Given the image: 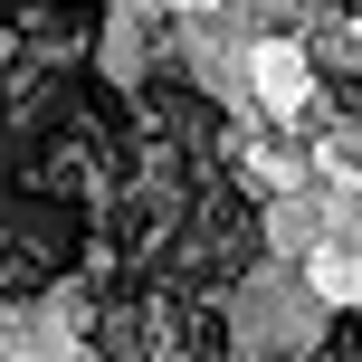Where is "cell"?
I'll return each mask as SVG.
<instances>
[{"label":"cell","mask_w":362,"mask_h":362,"mask_svg":"<svg viewBox=\"0 0 362 362\" xmlns=\"http://www.w3.org/2000/svg\"><path fill=\"white\" fill-rule=\"evenodd\" d=\"M257 248H267V229H257V200L238 191L219 163H200L191 200H181V229H172L163 276H172V286H200V296H229L238 276L257 267Z\"/></svg>","instance_id":"6da1fadb"},{"label":"cell","mask_w":362,"mask_h":362,"mask_svg":"<svg viewBox=\"0 0 362 362\" xmlns=\"http://www.w3.org/2000/svg\"><path fill=\"white\" fill-rule=\"evenodd\" d=\"M86 344H95V362H163V315H153V286H144V276H95Z\"/></svg>","instance_id":"7a4b0ae2"},{"label":"cell","mask_w":362,"mask_h":362,"mask_svg":"<svg viewBox=\"0 0 362 362\" xmlns=\"http://www.w3.org/2000/svg\"><path fill=\"white\" fill-rule=\"evenodd\" d=\"M0 29H10L29 57L76 67V57L95 48V29H105V0H0Z\"/></svg>","instance_id":"3957f363"},{"label":"cell","mask_w":362,"mask_h":362,"mask_svg":"<svg viewBox=\"0 0 362 362\" xmlns=\"http://www.w3.org/2000/svg\"><path fill=\"white\" fill-rule=\"evenodd\" d=\"M48 286H57V267H48V257L0 238V305H29V296H48Z\"/></svg>","instance_id":"277c9868"},{"label":"cell","mask_w":362,"mask_h":362,"mask_svg":"<svg viewBox=\"0 0 362 362\" xmlns=\"http://www.w3.org/2000/svg\"><path fill=\"white\" fill-rule=\"evenodd\" d=\"M325 86H334V95H344V105L362 115V67H334V76H325Z\"/></svg>","instance_id":"5b68a950"},{"label":"cell","mask_w":362,"mask_h":362,"mask_svg":"<svg viewBox=\"0 0 362 362\" xmlns=\"http://www.w3.org/2000/svg\"><path fill=\"white\" fill-rule=\"evenodd\" d=\"M325 10H362V0H325Z\"/></svg>","instance_id":"8992f818"},{"label":"cell","mask_w":362,"mask_h":362,"mask_svg":"<svg viewBox=\"0 0 362 362\" xmlns=\"http://www.w3.org/2000/svg\"><path fill=\"white\" fill-rule=\"evenodd\" d=\"M200 362H238V353H200Z\"/></svg>","instance_id":"52a82bcc"}]
</instances>
